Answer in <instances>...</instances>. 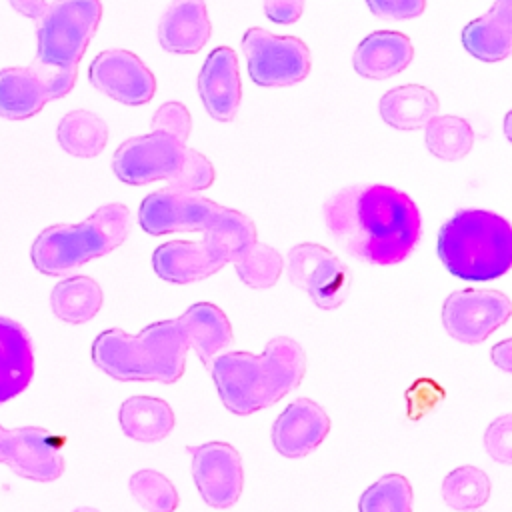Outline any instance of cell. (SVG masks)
Masks as SVG:
<instances>
[{
  "label": "cell",
  "mask_w": 512,
  "mask_h": 512,
  "mask_svg": "<svg viewBox=\"0 0 512 512\" xmlns=\"http://www.w3.org/2000/svg\"><path fill=\"white\" fill-rule=\"evenodd\" d=\"M322 214L346 254L376 266L402 262L422 236L414 200L384 184L346 186L326 198Z\"/></svg>",
  "instance_id": "cell-1"
},
{
  "label": "cell",
  "mask_w": 512,
  "mask_h": 512,
  "mask_svg": "<svg viewBox=\"0 0 512 512\" xmlns=\"http://www.w3.org/2000/svg\"><path fill=\"white\" fill-rule=\"evenodd\" d=\"M210 372L224 408L236 416H248L300 386L306 374V352L294 338L274 336L260 356L244 350L214 356Z\"/></svg>",
  "instance_id": "cell-2"
},
{
  "label": "cell",
  "mask_w": 512,
  "mask_h": 512,
  "mask_svg": "<svg viewBox=\"0 0 512 512\" xmlns=\"http://www.w3.org/2000/svg\"><path fill=\"white\" fill-rule=\"evenodd\" d=\"M188 344L176 318L144 326L138 334L108 328L92 342V362L120 382L174 384L184 376Z\"/></svg>",
  "instance_id": "cell-3"
},
{
  "label": "cell",
  "mask_w": 512,
  "mask_h": 512,
  "mask_svg": "<svg viewBox=\"0 0 512 512\" xmlns=\"http://www.w3.org/2000/svg\"><path fill=\"white\" fill-rule=\"evenodd\" d=\"M138 224L152 236L202 232L204 242L228 256L256 240V224L240 210L226 208L196 190L162 188L148 194L138 208Z\"/></svg>",
  "instance_id": "cell-4"
},
{
  "label": "cell",
  "mask_w": 512,
  "mask_h": 512,
  "mask_svg": "<svg viewBox=\"0 0 512 512\" xmlns=\"http://www.w3.org/2000/svg\"><path fill=\"white\" fill-rule=\"evenodd\" d=\"M436 250L452 276L488 282L512 266V228L500 214L464 208L442 224Z\"/></svg>",
  "instance_id": "cell-5"
},
{
  "label": "cell",
  "mask_w": 512,
  "mask_h": 512,
  "mask_svg": "<svg viewBox=\"0 0 512 512\" xmlns=\"http://www.w3.org/2000/svg\"><path fill=\"white\" fill-rule=\"evenodd\" d=\"M102 18L100 0H54L36 18V58L32 66L50 82L56 98L76 84L78 64Z\"/></svg>",
  "instance_id": "cell-6"
},
{
  "label": "cell",
  "mask_w": 512,
  "mask_h": 512,
  "mask_svg": "<svg viewBox=\"0 0 512 512\" xmlns=\"http://www.w3.org/2000/svg\"><path fill=\"white\" fill-rule=\"evenodd\" d=\"M130 228V210L124 204H104L80 224L44 228L30 248V258L38 272L66 276L122 246Z\"/></svg>",
  "instance_id": "cell-7"
},
{
  "label": "cell",
  "mask_w": 512,
  "mask_h": 512,
  "mask_svg": "<svg viewBox=\"0 0 512 512\" xmlns=\"http://www.w3.org/2000/svg\"><path fill=\"white\" fill-rule=\"evenodd\" d=\"M112 170L120 182L130 186L166 180L168 188L196 192L210 188L216 176L202 152L160 132L124 140L114 152Z\"/></svg>",
  "instance_id": "cell-8"
},
{
  "label": "cell",
  "mask_w": 512,
  "mask_h": 512,
  "mask_svg": "<svg viewBox=\"0 0 512 512\" xmlns=\"http://www.w3.org/2000/svg\"><path fill=\"white\" fill-rule=\"evenodd\" d=\"M248 74L258 86H290L302 82L312 68L310 48L296 36H276L264 28H248L242 36Z\"/></svg>",
  "instance_id": "cell-9"
},
{
  "label": "cell",
  "mask_w": 512,
  "mask_h": 512,
  "mask_svg": "<svg viewBox=\"0 0 512 512\" xmlns=\"http://www.w3.org/2000/svg\"><path fill=\"white\" fill-rule=\"evenodd\" d=\"M288 278L322 310L338 308L352 286L350 268L326 246L302 242L288 252Z\"/></svg>",
  "instance_id": "cell-10"
},
{
  "label": "cell",
  "mask_w": 512,
  "mask_h": 512,
  "mask_svg": "<svg viewBox=\"0 0 512 512\" xmlns=\"http://www.w3.org/2000/svg\"><path fill=\"white\" fill-rule=\"evenodd\" d=\"M510 314L512 304L504 292L464 288L444 300L442 324L454 340L478 344L504 326Z\"/></svg>",
  "instance_id": "cell-11"
},
{
  "label": "cell",
  "mask_w": 512,
  "mask_h": 512,
  "mask_svg": "<svg viewBox=\"0 0 512 512\" xmlns=\"http://www.w3.org/2000/svg\"><path fill=\"white\" fill-rule=\"evenodd\" d=\"M192 456V478L202 500L218 510L238 502L244 486L240 452L228 442H206L188 446Z\"/></svg>",
  "instance_id": "cell-12"
},
{
  "label": "cell",
  "mask_w": 512,
  "mask_h": 512,
  "mask_svg": "<svg viewBox=\"0 0 512 512\" xmlns=\"http://www.w3.org/2000/svg\"><path fill=\"white\" fill-rule=\"evenodd\" d=\"M88 80L96 90L126 106L148 104L156 94L152 70L124 48L100 52L88 68Z\"/></svg>",
  "instance_id": "cell-13"
},
{
  "label": "cell",
  "mask_w": 512,
  "mask_h": 512,
  "mask_svg": "<svg viewBox=\"0 0 512 512\" xmlns=\"http://www.w3.org/2000/svg\"><path fill=\"white\" fill-rule=\"evenodd\" d=\"M0 464H6L14 474L34 482H54L66 468L56 438L40 426L6 430L0 448Z\"/></svg>",
  "instance_id": "cell-14"
},
{
  "label": "cell",
  "mask_w": 512,
  "mask_h": 512,
  "mask_svg": "<svg viewBox=\"0 0 512 512\" xmlns=\"http://www.w3.org/2000/svg\"><path fill=\"white\" fill-rule=\"evenodd\" d=\"M330 432L326 410L310 400L298 398L290 402L272 424V446L286 458H302L316 450Z\"/></svg>",
  "instance_id": "cell-15"
},
{
  "label": "cell",
  "mask_w": 512,
  "mask_h": 512,
  "mask_svg": "<svg viewBox=\"0 0 512 512\" xmlns=\"http://www.w3.org/2000/svg\"><path fill=\"white\" fill-rule=\"evenodd\" d=\"M198 94L206 112L218 122L236 118L242 100L238 56L230 46L214 48L198 74Z\"/></svg>",
  "instance_id": "cell-16"
},
{
  "label": "cell",
  "mask_w": 512,
  "mask_h": 512,
  "mask_svg": "<svg viewBox=\"0 0 512 512\" xmlns=\"http://www.w3.org/2000/svg\"><path fill=\"white\" fill-rule=\"evenodd\" d=\"M228 256L212 244L198 240H170L152 254V268L158 278L172 284H192L204 280L228 264Z\"/></svg>",
  "instance_id": "cell-17"
},
{
  "label": "cell",
  "mask_w": 512,
  "mask_h": 512,
  "mask_svg": "<svg viewBox=\"0 0 512 512\" xmlns=\"http://www.w3.org/2000/svg\"><path fill=\"white\" fill-rule=\"evenodd\" d=\"M212 36L204 0H172L158 24V42L172 54H196Z\"/></svg>",
  "instance_id": "cell-18"
},
{
  "label": "cell",
  "mask_w": 512,
  "mask_h": 512,
  "mask_svg": "<svg viewBox=\"0 0 512 512\" xmlns=\"http://www.w3.org/2000/svg\"><path fill=\"white\" fill-rule=\"evenodd\" d=\"M414 58L410 38L398 30H376L368 34L352 56L356 74L368 80H386L400 74Z\"/></svg>",
  "instance_id": "cell-19"
},
{
  "label": "cell",
  "mask_w": 512,
  "mask_h": 512,
  "mask_svg": "<svg viewBox=\"0 0 512 512\" xmlns=\"http://www.w3.org/2000/svg\"><path fill=\"white\" fill-rule=\"evenodd\" d=\"M34 376V346L28 330L0 316V404L20 396Z\"/></svg>",
  "instance_id": "cell-20"
},
{
  "label": "cell",
  "mask_w": 512,
  "mask_h": 512,
  "mask_svg": "<svg viewBox=\"0 0 512 512\" xmlns=\"http://www.w3.org/2000/svg\"><path fill=\"white\" fill-rule=\"evenodd\" d=\"M56 100L50 82L30 64L0 70V116L24 120Z\"/></svg>",
  "instance_id": "cell-21"
},
{
  "label": "cell",
  "mask_w": 512,
  "mask_h": 512,
  "mask_svg": "<svg viewBox=\"0 0 512 512\" xmlns=\"http://www.w3.org/2000/svg\"><path fill=\"white\" fill-rule=\"evenodd\" d=\"M176 322L188 348L196 352L204 366H210L212 358L226 350L234 340L228 316L210 302L192 304L180 318H176Z\"/></svg>",
  "instance_id": "cell-22"
},
{
  "label": "cell",
  "mask_w": 512,
  "mask_h": 512,
  "mask_svg": "<svg viewBox=\"0 0 512 512\" xmlns=\"http://www.w3.org/2000/svg\"><path fill=\"white\" fill-rule=\"evenodd\" d=\"M466 52L482 62H500L512 50V0H496L492 8L462 28Z\"/></svg>",
  "instance_id": "cell-23"
},
{
  "label": "cell",
  "mask_w": 512,
  "mask_h": 512,
  "mask_svg": "<svg viewBox=\"0 0 512 512\" xmlns=\"http://www.w3.org/2000/svg\"><path fill=\"white\" fill-rule=\"evenodd\" d=\"M382 120L396 130H418L426 122L438 116L440 102L438 96L422 84H404L388 90L380 98Z\"/></svg>",
  "instance_id": "cell-24"
},
{
  "label": "cell",
  "mask_w": 512,
  "mask_h": 512,
  "mask_svg": "<svg viewBox=\"0 0 512 512\" xmlns=\"http://www.w3.org/2000/svg\"><path fill=\"white\" fill-rule=\"evenodd\" d=\"M118 422L128 438L136 442H158L174 430L176 416L162 398L130 396L120 404Z\"/></svg>",
  "instance_id": "cell-25"
},
{
  "label": "cell",
  "mask_w": 512,
  "mask_h": 512,
  "mask_svg": "<svg viewBox=\"0 0 512 512\" xmlns=\"http://www.w3.org/2000/svg\"><path fill=\"white\" fill-rule=\"evenodd\" d=\"M102 288L90 276H72L58 282L50 294L54 316L68 324H84L102 308Z\"/></svg>",
  "instance_id": "cell-26"
},
{
  "label": "cell",
  "mask_w": 512,
  "mask_h": 512,
  "mask_svg": "<svg viewBox=\"0 0 512 512\" xmlns=\"http://www.w3.org/2000/svg\"><path fill=\"white\" fill-rule=\"evenodd\" d=\"M56 138L64 152L76 158H94L106 148L108 126L90 110H72L58 122Z\"/></svg>",
  "instance_id": "cell-27"
},
{
  "label": "cell",
  "mask_w": 512,
  "mask_h": 512,
  "mask_svg": "<svg viewBox=\"0 0 512 512\" xmlns=\"http://www.w3.org/2000/svg\"><path fill=\"white\" fill-rule=\"evenodd\" d=\"M424 140L432 156L444 162H456L472 150L474 130L460 116H434L424 126Z\"/></svg>",
  "instance_id": "cell-28"
},
{
  "label": "cell",
  "mask_w": 512,
  "mask_h": 512,
  "mask_svg": "<svg viewBox=\"0 0 512 512\" xmlns=\"http://www.w3.org/2000/svg\"><path fill=\"white\" fill-rule=\"evenodd\" d=\"M230 262L234 264V270L238 278L254 290H266L272 288L284 268V260L280 252L268 244H262L258 240L244 246L240 252H236Z\"/></svg>",
  "instance_id": "cell-29"
},
{
  "label": "cell",
  "mask_w": 512,
  "mask_h": 512,
  "mask_svg": "<svg viewBox=\"0 0 512 512\" xmlns=\"http://www.w3.org/2000/svg\"><path fill=\"white\" fill-rule=\"evenodd\" d=\"M490 498V478L484 470L464 464L442 480V500L456 512L480 510Z\"/></svg>",
  "instance_id": "cell-30"
},
{
  "label": "cell",
  "mask_w": 512,
  "mask_h": 512,
  "mask_svg": "<svg viewBox=\"0 0 512 512\" xmlns=\"http://www.w3.org/2000/svg\"><path fill=\"white\" fill-rule=\"evenodd\" d=\"M412 500L408 478L402 474H386L362 492L358 512H412Z\"/></svg>",
  "instance_id": "cell-31"
},
{
  "label": "cell",
  "mask_w": 512,
  "mask_h": 512,
  "mask_svg": "<svg viewBox=\"0 0 512 512\" xmlns=\"http://www.w3.org/2000/svg\"><path fill=\"white\" fill-rule=\"evenodd\" d=\"M130 494L146 512H174L180 496L174 484L158 470H138L128 480Z\"/></svg>",
  "instance_id": "cell-32"
},
{
  "label": "cell",
  "mask_w": 512,
  "mask_h": 512,
  "mask_svg": "<svg viewBox=\"0 0 512 512\" xmlns=\"http://www.w3.org/2000/svg\"><path fill=\"white\" fill-rule=\"evenodd\" d=\"M150 126H152V132L172 136L178 142L186 144L192 132V116L182 102H166L154 112Z\"/></svg>",
  "instance_id": "cell-33"
},
{
  "label": "cell",
  "mask_w": 512,
  "mask_h": 512,
  "mask_svg": "<svg viewBox=\"0 0 512 512\" xmlns=\"http://www.w3.org/2000/svg\"><path fill=\"white\" fill-rule=\"evenodd\" d=\"M484 446L490 458H494L500 464L512 462V418L510 414H504L496 418L484 434Z\"/></svg>",
  "instance_id": "cell-34"
},
{
  "label": "cell",
  "mask_w": 512,
  "mask_h": 512,
  "mask_svg": "<svg viewBox=\"0 0 512 512\" xmlns=\"http://www.w3.org/2000/svg\"><path fill=\"white\" fill-rule=\"evenodd\" d=\"M370 12L382 20H408L424 12L426 0H366Z\"/></svg>",
  "instance_id": "cell-35"
},
{
  "label": "cell",
  "mask_w": 512,
  "mask_h": 512,
  "mask_svg": "<svg viewBox=\"0 0 512 512\" xmlns=\"http://www.w3.org/2000/svg\"><path fill=\"white\" fill-rule=\"evenodd\" d=\"M306 0H264V14L276 24H294L304 12Z\"/></svg>",
  "instance_id": "cell-36"
},
{
  "label": "cell",
  "mask_w": 512,
  "mask_h": 512,
  "mask_svg": "<svg viewBox=\"0 0 512 512\" xmlns=\"http://www.w3.org/2000/svg\"><path fill=\"white\" fill-rule=\"evenodd\" d=\"M10 4H12V8L18 12V14H22V16H26V18H32V20H36V18H40V14L46 10V0H10Z\"/></svg>",
  "instance_id": "cell-37"
},
{
  "label": "cell",
  "mask_w": 512,
  "mask_h": 512,
  "mask_svg": "<svg viewBox=\"0 0 512 512\" xmlns=\"http://www.w3.org/2000/svg\"><path fill=\"white\" fill-rule=\"evenodd\" d=\"M510 340H504L500 344H496L492 348V360L498 368H502L504 372H510L512 370V354H510Z\"/></svg>",
  "instance_id": "cell-38"
},
{
  "label": "cell",
  "mask_w": 512,
  "mask_h": 512,
  "mask_svg": "<svg viewBox=\"0 0 512 512\" xmlns=\"http://www.w3.org/2000/svg\"><path fill=\"white\" fill-rule=\"evenodd\" d=\"M72 512H100V510H96V508H92V506H80V508H76V510H72Z\"/></svg>",
  "instance_id": "cell-39"
},
{
  "label": "cell",
  "mask_w": 512,
  "mask_h": 512,
  "mask_svg": "<svg viewBox=\"0 0 512 512\" xmlns=\"http://www.w3.org/2000/svg\"><path fill=\"white\" fill-rule=\"evenodd\" d=\"M4 434H6V428L0 426V448H2V440H4Z\"/></svg>",
  "instance_id": "cell-40"
}]
</instances>
